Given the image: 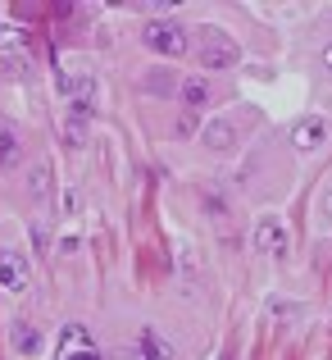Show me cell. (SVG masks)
<instances>
[{"label":"cell","mask_w":332,"mask_h":360,"mask_svg":"<svg viewBox=\"0 0 332 360\" xmlns=\"http://www.w3.org/2000/svg\"><path fill=\"white\" fill-rule=\"evenodd\" d=\"M196 60H201V69H237L241 64V46L223 27H201L196 32Z\"/></svg>","instance_id":"6da1fadb"},{"label":"cell","mask_w":332,"mask_h":360,"mask_svg":"<svg viewBox=\"0 0 332 360\" xmlns=\"http://www.w3.org/2000/svg\"><path fill=\"white\" fill-rule=\"evenodd\" d=\"M141 41H146V51L168 55V60H178V55L192 51V37H187V27L178 23V18H150L146 32H141Z\"/></svg>","instance_id":"7a4b0ae2"},{"label":"cell","mask_w":332,"mask_h":360,"mask_svg":"<svg viewBox=\"0 0 332 360\" xmlns=\"http://www.w3.org/2000/svg\"><path fill=\"white\" fill-rule=\"evenodd\" d=\"M251 246L260 255H287L291 251L287 219H282V214H260V219H255V229H251Z\"/></svg>","instance_id":"3957f363"},{"label":"cell","mask_w":332,"mask_h":360,"mask_svg":"<svg viewBox=\"0 0 332 360\" xmlns=\"http://www.w3.org/2000/svg\"><path fill=\"white\" fill-rule=\"evenodd\" d=\"M55 360H105V352L96 347V338L82 324H69L60 333V342H55Z\"/></svg>","instance_id":"277c9868"},{"label":"cell","mask_w":332,"mask_h":360,"mask_svg":"<svg viewBox=\"0 0 332 360\" xmlns=\"http://www.w3.org/2000/svg\"><path fill=\"white\" fill-rule=\"evenodd\" d=\"M201 146L214 150V155H232V150L241 146V128H237L232 119H210L201 128Z\"/></svg>","instance_id":"5b68a950"},{"label":"cell","mask_w":332,"mask_h":360,"mask_svg":"<svg viewBox=\"0 0 332 360\" xmlns=\"http://www.w3.org/2000/svg\"><path fill=\"white\" fill-rule=\"evenodd\" d=\"M328 141V119L310 115V119H296L291 123V146L300 150V155H310V150H319Z\"/></svg>","instance_id":"8992f818"},{"label":"cell","mask_w":332,"mask_h":360,"mask_svg":"<svg viewBox=\"0 0 332 360\" xmlns=\"http://www.w3.org/2000/svg\"><path fill=\"white\" fill-rule=\"evenodd\" d=\"M9 347H14L23 360H36L46 352V333L36 324H27V319H14V324H9Z\"/></svg>","instance_id":"52a82bcc"},{"label":"cell","mask_w":332,"mask_h":360,"mask_svg":"<svg viewBox=\"0 0 332 360\" xmlns=\"http://www.w3.org/2000/svg\"><path fill=\"white\" fill-rule=\"evenodd\" d=\"M0 60L18 64V69L27 64V32L14 23V18H0Z\"/></svg>","instance_id":"ba28073f"},{"label":"cell","mask_w":332,"mask_h":360,"mask_svg":"<svg viewBox=\"0 0 332 360\" xmlns=\"http://www.w3.org/2000/svg\"><path fill=\"white\" fill-rule=\"evenodd\" d=\"M0 292H14V297L27 292V264L14 251H0Z\"/></svg>","instance_id":"9c48e42d"},{"label":"cell","mask_w":332,"mask_h":360,"mask_svg":"<svg viewBox=\"0 0 332 360\" xmlns=\"http://www.w3.org/2000/svg\"><path fill=\"white\" fill-rule=\"evenodd\" d=\"M91 110H96V82L91 78H78L69 82V119H91Z\"/></svg>","instance_id":"30bf717a"},{"label":"cell","mask_w":332,"mask_h":360,"mask_svg":"<svg viewBox=\"0 0 332 360\" xmlns=\"http://www.w3.org/2000/svg\"><path fill=\"white\" fill-rule=\"evenodd\" d=\"M132 360H178V352L155 333V328H141V338L132 342Z\"/></svg>","instance_id":"8fae6325"},{"label":"cell","mask_w":332,"mask_h":360,"mask_svg":"<svg viewBox=\"0 0 332 360\" xmlns=\"http://www.w3.org/2000/svg\"><path fill=\"white\" fill-rule=\"evenodd\" d=\"M178 101H182L187 110L214 105V82L210 78H182V82H178Z\"/></svg>","instance_id":"7c38bea8"},{"label":"cell","mask_w":332,"mask_h":360,"mask_svg":"<svg viewBox=\"0 0 332 360\" xmlns=\"http://www.w3.org/2000/svg\"><path fill=\"white\" fill-rule=\"evenodd\" d=\"M18 160H23V137H18L14 123L0 119V169H14Z\"/></svg>","instance_id":"4fadbf2b"},{"label":"cell","mask_w":332,"mask_h":360,"mask_svg":"<svg viewBox=\"0 0 332 360\" xmlns=\"http://www.w3.org/2000/svg\"><path fill=\"white\" fill-rule=\"evenodd\" d=\"M27 192H32L36 201H46V196H51V165H46V160L32 169V174H27Z\"/></svg>","instance_id":"5bb4252c"},{"label":"cell","mask_w":332,"mask_h":360,"mask_svg":"<svg viewBox=\"0 0 332 360\" xmlns=\"http://www.w3.org/2000/svg\"><path fill=\"white\" fill-rule=\"evenodd\" d=\"M64 137H69V146H82V141H87V123H82V119H69Z\"/></svg>","instance_id":"9a60e30c"},{"label":"cell","mask_w":332,"mask_h":360,"mask_svg":"<svg viewBox=\"0 0 332 360\" xmlns=\"http://www.w3.org/2000/svg\"><path fill=\"white\" fill-rule=\"evenodd\" d=\"M319 224H324V229H332V187L319 196Z\"/></svg>","instance_id":"2e32d148"},{"label":"cell","mask_w":332,"mask_h":360,"mask_svg":"<svg viewBox=\"0 0 332 360\" xmlns=\"http://www.w3.org/2000/svg\"><path fill=\"white\" fill-rule=\"evenodd\" d=\"M273 315H300V310H305V306H300V301H273Z\"/></svg>","instance_id":"e0dca14e"},{"label":"cell","mask_w":332,"mask_h":360,"mask_svg":"<svg viewBox=\"0 0 332 360\" xmlns=\"http://www.w3.org/2000/svg\"><path fill=\"white\" fill-rule=\"evenodd\" d=\"M324 69L332 73V46H324Z\"/></svg>","instance_id":"ac0fdd59"}]
</instances>
